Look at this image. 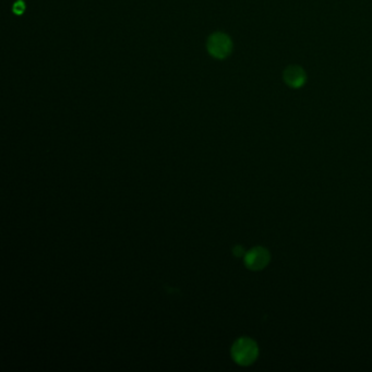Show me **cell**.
Wrapping results in <instances>:
<instances>
[{
    "instance_id": "3957f363",
    "label": "cell",
    "mask_w": 372,
    "mask_h": 372,
    "mask_svg": "<svg viewBox=\"0 0 372 372\" xmlns=\"http://www.w3.org/2000/svg\"><path fill=\"white\" fill-rule=\"evenodd\" d=\"M271 255L269 250H266L263 247H256L252 248L249 252H247L244 256V264L249 270L252 271H260L263 270L264 267L270 263Z\"/></svg>"
},
{
    "instance_id": "8992f818",
    "label": "cell",
    "mask_w": 372,
    "mask_h": 372,
    "mask_svg": "<svg viewBox=\"0 0 372 372\" xmlns=\"http://www.w3.org/2000/svg\"><path fill=\"white\" fill-rule=\"evenodd\" d=\"M233 252H234V255H235L236 257H238V258H239V257H244V256H245L244 249L241 247V245H236V247H235V248H234V250H233Z\"/></svg>"
},
{
    "instance_id": "7a4b0ae2",
    "label": "cell",
    "mask_w": 372,
    "mask_h": 372,
    "mask_svg": "<svg viewBox=\"0 0 372 372\" xmlns=\"http://www.w3.org/2000/svg\"><path fill=\"white\" fill-rule=\"evenodd\" d=\"M232 50L233 42L225 33L216 32L212 34L207 40V51L214 58L224 59L230 55Z\"/></svg>"
},
{
    "instance_id": "5b68a950",
    "label": "cell",
    "mask_w": 372,
    "mask_h": 372,
    "mask_svg": "<svg viewBox=\"0 0 372 372\" xmlns=\"http://www.w3.org/2000/svg\"><path fill=\"white\" fill-rule=\"evenodd\" d=\"M25 10V5L22 0H18V2L13 6V12L16 14H22Z\"/></svg>"
},
{
    "instance_id": "6da1fadb",
    "label": "cell",
    "mask_w": 372,
    "mask_h": 372,
    "mask_svg": "<svg viewBox=\"0 0 372 372\" xmlns=\"http://www.w3.org/2000/svg\"><path fill=\"white\" fill-rule=\"evenodd\" d=\"M259 348L256 342L249 337H241L235 342L232 348V356L236 363L249 366L258 358Z\"/></svg>"
},
{
    "instance_id": "277c9868",
    "label": "cell",
    "mask_w": 372,
    "mask_h": 372,
    "mask_svg": "<svg viewBox=\"0 0 372 372\" xmlns=\"http://www.w3.org/2000/svg\"><path fill=\"white\" fill-rule=\"evenodd\" d=\"M285 83L292 88H300L307 81V74L299 66H289L285 69L284 74Z\"/></svg>"
}]
</instances>
